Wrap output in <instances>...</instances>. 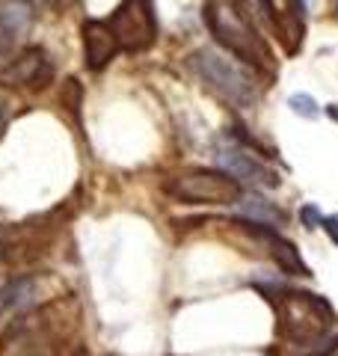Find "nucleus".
<instances>
[{
  "mask_svg": "<svg viewBox=\"0 0 338 356\" xmlns=\"http://www.w3.org/2000/svg\"><path fill=\"white\" fill-rule=\"evenodd\" d=\"M33 280H13L3 291H0V306L3 309H18V306H24L27 300L33 297Z\"/></svg>",
  "mask_w": 338,
  "mask_h": 356,
  "instance_id": "obj_11",
  "label": "nucleus"
},
{
  "mask_svg": "<svg viewBox=\"0 0 338 356\" xmlns=\"http://www.w3.org/2000/svg\"><path fill=\"white\" fill-rule=\"evenodd\" d=\"M300 220H303V226H306V229H321V211L318 208H314V205H306V208H303L300 211Z\"/></svg>",
  "mask_w": 338,
  "mask_h": 356,
  "instance_id": "obj_13",
  "label": "nucleus"
},
{
  "mask_svg": "<svg viewBox=\"0 0 338 356\" xmlns=\"http://www.w3.org/2000/svg\"><path fill=\"white\" fill-rule=\"evenodd\" d=\"M3 119H6V113H3V104H0V128H3Z\"/></svg>",
  "mask_w": 338,
  "mask_h": 356,
  "instance_id": "obj_16",
  "label": "nucleus"
},
{
  "mask_svg": "<svg viewBox=\"0 0 338 356\" xmlns=\"http://www.w3.org/2000/svg\"><path fill=\"white\" fill-rule=\"evenodd\" d=\"M241 211L246 217H252L255 222H285V214L282 211H276V208H270V202H264V199H243L241 196Z\"/></svg>",
  "mask_w": 338,
  "mask_h": 356,
  "instance_id": "obj_10",
  "label": "nucleus"
},
{
  "mask_svg": "<svg viewBox=\"0 0 338 356\" xmlns=\"http://www.w3.org/2000/svg\"><path fill=\"white\" fill-rule=\"evenodd\" d=\"M119 42L113 36L110 24L104 21H86L83 24V54H86V65L92 72L104 69V65L116 57Z\"/></svg>",
  "mask_w": 338,
  "mask_h": 356,
  "instance_id": "obj_9",
  "label": "nucleus"
},
{
  "mask_svg": "<svg viewBox=\"0 0 338 356\" xmlns=\"http://www.w3.org/2000/svg\"><path fill=\"white\" fill-rule=\"evenodd\" d=\"M193 69L225 102H232L238 107H246L255 102V77L250 74V69H243L238 60L205 48V51L193 54Z\"/></svg>",
  "mask_w": 338,
  "mask_h": 356,
  "instance_id": "obj_2",
  "label": "nucleus"
},
{
  "mask_svg": "<svg viewBox=\"0 0 338 356\" xmlns=\"http://www.w3.org/2000/svg\"><path fill=\"white\" fill-rule=\"evenodd\" d=\"M54 77L51 60L45 57L42 48H27L18 57L6 60L0 69V83L3 86H30V89H42Z\"/></svg>",
  "mask_w": 338,
  "mask_h": 356,
  "instance_id": "obj_6",
  "label": "nucleus"
},
{
  "mask_svg": "<svg viewBox=\"0 0 338 356\" xmlns=\"http://www.w3.org/2000/svg\"><path fill=\"white\" fill-rule=\"evenodd\" d=\"M288 107L294 110L297 116H303V119H318V116H321V107H318V102H314L312 95H306V92L291 95V98H288Z\"/></svg>",
  "mask_w": 338,
  "mask_h": 356,
  "instance_id": "obj_12",
  "label": "nucleus"
},
{
  "mask_svg": "<svg viewBox=\"0 0 338 356\" xmlns=\"http://www.w3.org/2000/svg\"><path fill=\"white\" fill-rule=\"evenodd\" d=\"M107 24L116 36L119 48L125 51H143L154 42V15L149 0H125Z\"/></svg>",
  "mask_w": 338,
  "mask_h": 356,
  "instance_id": "obj_4",
  "label": "nucleus"
},
{
  "mask_svg": "<svg viewBox=\"0 0 338 356\" xmlns=\"http://www.w3.org/2000/svg\"><path fill=\"white\" fill-rule=\"evenodd\" d=\"M326 116L338 122V104H330V107H326Z\"/></svg>",
  "mask_w": 338,
  "mask_h": 356,
  "instance_id": "obj_15",
  "label": "nucleus"
},
{
  "mask_svg": "<svg viewBox=\"0 0 338 356\" xmlns=\"http://www.w3.org/2000/svg\"><path fill=\"white\" fill-rule=\"evenodd\" d=\"M178 202H190V205H238L241 202V181L232 178L229 172H187L178 175L175 181H169L166 187Z\"/></svg>",
  "mask_w": 338,
  "mask_h": 356,
  "instance_id": "obj_3",
  "label": "nucleus"
},
{
  "mask_svg": "<svg viewBox=\"0 0 338 356\" xmlns=\"http://www.w3.org/2000/svg\"><path fill=\"white\" fill-rule=\"evenodd\" d=\"M321 229H323L326 235L332 238V243L338 247V214H330V217H323V220H321Z\"/></svg>",
  "mask_w": 338,
  "mask_h": 356,
  "instance_id": "obj_14",
  "label": "nucleus"
},
{
  "mask_svg": "<svg viewBox=\"0 0 338 356\" xmlns=\"http://www.w3.org/2000/svg\"><path fill=\"white\" fill-rule=\"evenodd\" d=\"M276 297V332L282 339L306 344L330 330L332 309L321 297L306 291H282Z\"/></svg>",
  "mask_w": 338,
  "mask_h": 356,
  "instance_id": "obj_1",
  "label": "nucleus"
},
{
  "mask_svg": "<svg viewBox=\"0 0 338 356\" xmlns=\"http://www.w3.org/2000/svg\"><path fill=\"white\" fill-rule=\"evenodd\" d=\"M0 252H3V243H0Z\"/></svg>",
  "mask_w": 338,
  "mask_h": 356,
  "instance_id": "obj_17",
  "label": "nucleus"
},
{
  "mask_svg": "<svg viewBox=\"0 0 338 356\" xmlns=\"http://www.w3.org/2000/svg\"><path fill=\"white\" fill-rule=\"evenodd\" d=\"M217 161L225 172H229L232 178H238V181H246L252 187H264V191H273V187H279V172H273L264 161H258L255 154L243 152L241 146H234V143H223V146L217 149Z\"/></svg>",
  "mask_w": 338,
  "mask_h": 356,
  "instance_id": "obj_5",
  "label": "nucleus"
},
{
  "mask_svg": "<svg viewBox=\"0 0 338 356\" xmlns=\"http://www.w3.org/2000/svg\"><path fill=\"white\" fill-rule=\"evenodd\" d=\"M33 24V3L30 0H0V63L15 44L27 36Z\"/></svg>",
  "mask_w": 338,
  "mask_h": 356,
  "instance_id": "obj_8",
  "label": "nucleus"
},
{
  "mask_svg": "<svg viewBox=\"0 0 338 356\" xmlns=\"http://www.w3.org/2000/svg\"><path fill=\"white\" fill-rule=\"evenodd\" d=\"M205 21L211 24L214 36L217 42H223L234 57L241 60H252L255 57V44H252V33L246 30L238 18H234L229 9H220V6H208L205 9Z\"/></svg>",
  "mask_w": 338,
  "mask_h": 356,
  "instance_id": "obj_7",
  "label": "nucleus"
}]
</instances>
